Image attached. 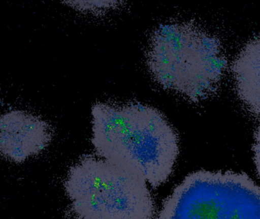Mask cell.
Listing matches in <instances>:
<instances>
[{
    "label": "cell",
    "instance_id": "cell-6",
    "mask_svg": "<svg viewBox=\"0 0 260 219\" xmlns=\"http://www.w3.org/2000/svg\"><path fill=\"white\" fill-rule=\"evenodd\" d=\"M237 95L246 109L260 119V38L249 41L232 66Z\"/></svg>",
    "mask_w": 260,
    "mask_h": 219
},
{
    "label": "cell",
    "instance_id": "cell-8",
    "mask_svg": "<svg viewBox=\"0 0 260 219\" xmlns=\"http://www.w3.org/2000/svg\"><path fill=\"white\" fill-rule=\"evenodd\" d=\"M253 159L256 172L260 180V126L254 133V143L253 145Z\"/></svg>",
    "mask_w": 260,
    "mask_h": 219
},
{
    "label": "cell",
    "instance_id": "cell-1",
    "mask_svg": "<svg viewBox=\"0 0 260 219\" xmlns=\"http://www.w3.org/2000/svg\"><path fill=\"white\" fill-rule=\"evenodd\" d=\"M95 155L140 176L153 189L168 181L180 153L166 116L142 103L98 102L91 108Z\"/></svg>",
    "mask_w": 260,
    "mask_h": 219
},
{
    "label": "cell",
    "instance_id": "cell-5",
    "mask_svg": "<svg viewBox=\"0 0 260 219\" xmlns=\"http://www.w3.org/2000/svg\"><path fill=\"white\" fill-rule=\"evenodd\" d=\"M51 127L39 116L21 110L0 115V155L22 163L44 151L52 140Z\"/></svg>",
    "mask_w": 260,
    "mask_h": 219
},
{
    "label": "cell",
    "instance_id": "cell-2",
    "mask_svg": "<svg viewBox=\"0 0 260 219\" xmlns=\"http://www.w3.org/2000/svg\"><path fill=\"white\" fill-rule=\"evenodd\" d=\"M146 62L153 79L162 88L194 103L218 91L228 67L220 40L185 21H170L154 29Z\"/></svg>",
    "mask_w": 260,
    "mask_h": 219
},
{
    "label": "cell",
    "instance_id": "cell-3",
    "mask_svg": "<svg viewBox=\"0 0 260 219\" xmlns=\"http://www.w3.org/2000/svg\"><path fill=\"white\" fill-rule=\"evenodd\" d=\"M76 219H153L154 200L140 176L97 155L82 156L64 182Z\"/></svg>",
    "mask_w": 260,
    "mask_h": 219
},
{
    "label": "cell",
    "instance_id": "cell-7",
    "mask_svg": "<svg viewBox=\"0 0 260 219\" xmlns=\"http://www.w3.org/2000/svg\"><path fill=\"white\" fill-rule=\"evenodd\" d=\"M73 6L79 8L81 10H102V9H111L113 6L119 5L118 2H71L69 3Z\"/></svg>",
    "mask_w": 260,
    "mask_h": 219
},
{
    "label": "cell",
    "instance_id": "cell-4",
    "mask_svg": "<svg viewBox=\"0 0 260 219\" xmlns=\"http://www.w3.org/2000/svg\"><path fill=\"white\" fill-rule=\"evenodd\" d=\"M171 219H260V186L244 173L201 170L177 197Z\"/></svg>",
    "mask_w": 260,
    "mask_h": 219
}]
</instances>
